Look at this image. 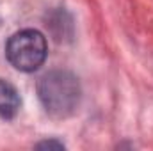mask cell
I'll list each match as a JSON object with an SVG mask.
<instances>
[{
  "label": "cell",
  "mask_w": 153,
  "mask_h": 151,
  "mask_svg": "<svg viewBox=\"0 0 153 151\" xmlns=\"http://www.w3.org/2000/svg\"><path fill=\"white\" fill-rule=\"evenodd\" d=\"M38 98L45 112L53 119L73 115L82 100L80 82L71 71L53 70L39 78Z\"/></svg>",
  "instance_id": "1"
},
{
  "label": "cell",
  "mask_w": 153,
  "mask_h": 151,
  "mask_svg": "<svg viewBox=\"0 0 153 151\" xmlns=\"http://www.w3.org/2000/svg\"><path fill=\"white\" fill-rule=\"evenodd\" d=\"M48 55L46 38L36 29H23L13 34L5 44V57L13 68L23 73L36 71Z\"/></svg>",
  "instance_id": "2"
},
{
  "label": "cell",
  "mask_w": 153,
  "mask_h": 151,
  "mask_svg": "<svg viewBox=\"0 0 153 151\" xmlns=\"http://www.w3.org/2000/svg\"><path fill=\"white\" fill-rule=\"evenodd\" d=\"M66 146L61 142V141H55V139H52V141H43V142H38L36 144V150H55V151H61L64 150Z\"/></svg>",
  "instance_id": "4"
},
{
  "label": "cell",
  "mask_w": 153,
  "mask_h": 151,
  "mask_svg": "<svg viewBox=\"0 0 153 151\" xmlns=\"http://www.w3.org/2000/svg\"><path fill=\"white\" fill-rule=\"evenodd\" d=\"M22 107V98L13 84L0 78V115L4 119H13Z\"/></svg>",
  "instance_id": "3"
}]
</instances>
